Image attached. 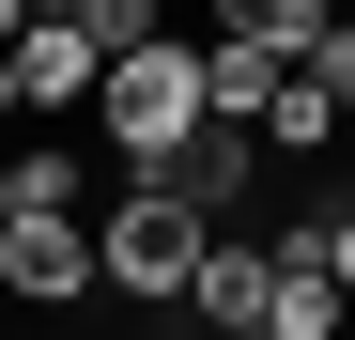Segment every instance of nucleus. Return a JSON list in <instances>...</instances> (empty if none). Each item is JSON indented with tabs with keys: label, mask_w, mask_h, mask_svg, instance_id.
Listing matches in <instances>:
<instances>
[{
	"label": "nucleus",
	"mask_w": 355,
	"mask_h": 340,
	"mask_svg": "<svg viewBox=\"0 0 355 340\" xmlns=\"http://www.w3.org/2000/svg\"><path fill=\"white\" fill-rule=\"evenodd\" d=\"M340 201H355V139H340Z\"/></svg>",
	"instance_id": "17"
},
{
	"label": "nucleus",
	"mask_w": 355,
	"mask_h": 340,
	"mask_svg": "<svg viewBox=\"0 0 355 340\" xmlns=\"http://www.w3.org/2000/svg\"><path fill=\"white\" fill-rule=\"evenodd\" d=\"M263 309H278V232H216L201 278H186V325L201 340H263Z\"/></svg>",
	"instance_id": "3"
},
{
	"label": "nucleus",
	"mask_w": 355,
	"mask_h": 340,
	"mask_svg": "<svg viewBox=\"0 0 355 340\" xmlns=\"http://www.w3.org/2000/svg\"><path fill=\"white\" fill-rule=\"evenodd\" d=\"M340 139H355V108H340V93H324L309 62H293V93L263 108V155H340Z\"/></svg>",
	"instance_id": "9"
},
{
	"label": "nucleus",
	"mask_w": 355,
	"mask_h": 340,
	"mask_svg": "<svg viewBox=\"0 0 355 340\" xmlns=\"http://www.w3.org/2000/svg\"><path fill=\"white\" fill-rule=\"evenodd\" d=\"M0 201H16V216H78V155L62 139H16V155H0Z\"/></svg>",
	"instance_id": "11"
},
{
	"label": "nucleus",
	"mask_w": 355,
	"mask_h": 340,
	"mask_svg": "<svg viewBox=\"0 0 355 340\" xmlns=\"http://www.w3.org/2000/svg\"><path fill=\"white\" fill-rule=\"evenodd\" d=\"M201 93H216V124H263V108L293 93V62L248 46V31H201Z\"/></svg>",
	"instance_id": "7"
},
{
	"label": "nucleus",
	"mask_w": 355,
	"mask_h": 340,
	"mask_svg": "<svg viewBox=\"0 0 355 340\" xmlns=\"http://www.w3.org/2000/svg\"><path fill=\"white\" fill-rule=\"evenodd\" d=\"M340 325H355V294H340L324 263H293V248H278V309H263V340H340Z\"/></svg>",
	"instance_id": "10"
},
{
	"label": "nucleus",
	"mask_w": 355,
	"mask_h": 340,
	"mask_svg": "<svg viewBox=\"0 0 355 340\" xmlns=\"http://www.w3.org/2000/svg\"><path fill=\"white\" fill-rule=\"evenodd\" d=\"M201 248H216V216H201V201H170V186H124V201L93 216V263H108V294H139V309H186Z\"/></svg>",
	"instance_id": "2"
},
{
	"label": "nucleus",
	"mask_w": 355,
	"mask_h": 340,
	"mask_svg": "<svg viewBox=\"0 0 355 340\" xmlns=\"http://www.w3.org/2000/svg\"><path fill=\"white\" fill-rule=\"evenodd\" d=\"M78 31L108 46V62H124V46H155V0H78Z\"/></svg>",
	"instance_id": "12"
},
{
	"label": "nucleus",
	"mask_w": 355,
	"mask_h": 340,
	"mask_svg": "<svg viewBox=\"0 0 355 340\" xmlns=\"http://www.w3.org/2000/svg\"><path fill=\"white\" fill-rule=\"evenodd\" d=\"M0 294L78 309V294H108V263H93V232H78V216H16V232H0Z\"/></svg>",
	"instance_id": "4"
},
{
	"label": "nucleus",
	"mask_w": 355,
	"mask_h": 340,
	"mask_svg": "<svg viewBox=\"0 0 355 340\" xmlns=\"http://www.w3.org/2000/svg\"><path fill=\"white\" fill-rule=\"evenodd\" d=\"M309 232H324V278H340V294H355V201H324Z\"/></svg>",
	"instance_id": "13"
},
{
	"label": "nucleus",
	"mask_w": 355,
	"mask_h": 340,
	"mask_svg": "<svg viewBox=\"0 0 355 340\" xmlns=\"http://www.w3.org/2000/svg\"><path fill=\"white\" fill-rule=\"evenodd\" d=\"M0 124H31V93H16V46H0Z\"/></svg>",
	"instance_id": "15"
},
{
	"label": "nucleus",
	"mask_w": 355,
	"mask_h": 340,
	"mask_svg": "<svg viewBox=\"0 0 355 340\" xmlns=\"http://www.w3.org/2000/svg\"><path fill=\"white\" fill-rule=\"evenodd\" d=\"M16 31H31V0H0V46H16Z\"/></svg>",
	"instance_id": "16"
},
{
	"label": "nucleus",
	"mask_w": 355,
	"mask_h": 340,
	"mask_svg": "<svg viewBox=\"0 0 355 340\" xmlns=\"http://www.w3.org/2000/svg\"><path fill=\"white\" fill-rule=\"evenodd\" d=\"M93 78H108V46H93L78 16H31V31H16V93H31V124H62V108L93 124Z\"/></svg>",
	"instance_id": "6"
},
{
	"label": "nucleus",
	"mask_w": 355,
	"mask_h": 340,
	"mask_svg": "<svg viewBox=\"0 0 355 340\" xmlns=\"http://www.w3.org/2000/svg\"><path fill=\"white\" fill-rule=\"evenodd\" d=\"M201 31H248V46H278V62H309V46L340 31V0H201Z\"/></svg>",
	"instance_id": "8"
},
{
	"label": "nucleus",
	"mask_w": 355,
	"mask_h": 340,
	"mask_svg": "<svg viewBox=\"0 0 355 340\" xmlns=\"http://www.w3.org/2000/svg\"><path fill=\"white\" fill-rule=\"evenodd\" d=\"M0 232H16V201H0Z\"/></svg>",
	"instance_id": "19"
},
{
	"label": "nucleus",
	"mask_w": 355,
	"mask_h": 340,
	"mask_svg": "<svg viewBox=\"0 0 355 340\" xmlns=\"http://www.w3.org/2000/svg\"><path fill=\"white\" fill-rule=\"evenodd\" d=\"M309 78H324V93H340V108H355V16H340V31H324V46H309Z\"/></svg>",
	"instance_id": "14"
},
{
	"label": "nucleus",
	"mask_w": 355,
	"mask_h": 340,
	"mask_svg": "<svg viewBox=\"0 0 355 340\" xmlns=\"http://www.w3.org/2000/svg\"><path fill=\"white\" fill-rule=\"evenodd\" d=\"M31 16H78V0H31Z\"/></svg>",
	"instance_id": "18"
},
{
	"label": "nucleus",
	"mask_w": 355,
	"mask_h": 340,
	"mask_svg": "<svg viewBox=\"0 0 355 340\" xmlns=\"http://www.w3.org/2000/svg\"><path fill=\"white\" fill-rule=\"evenodd\" d=\"M201 124H216V93H201V46H186V31H155V46H124V62L93 78V139L124 155V186H139V170H170Z\"/></svg>",
	"instance_id": "1"
},
{
	"label": "nucleus",
	"mask_w": 355,
	"mask_h": 340,
	"mask_svg": "<svg viewBox=\"0 0 355 340\" xmlns=\"http://www.w3.org/2000/svg\"><path fill=\"white\" fill-rule=\"evenodd\" d=\"M139 186H170V201H201L216 232H232V216H248V186H263V124H201V139L170 155V170H139Z\"/></svg>",
	"instance_id": "5"
}]
</instances>
